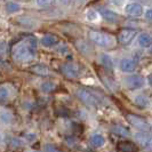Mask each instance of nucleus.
I'll list each match as a JSON object with an SVG mask.
<instances>
[{
	"label": "nucleus",
	"mask_w": 152,
	"mask_h": 152,
	"mask_svg": "<svg viewBox=\"0 0 152 152\" xmlns=\"http://www.w3.org/2000/svg\"><path fill=\"white\" fill-rule=\"evenodd\" d=\"M134 140L141 146L152 150V134H149L146 132H137L134 134Z\"/></svg>",
	"instance_id": "0eeeda50"
},
{
	"label": "nucleus",
	"mask_w": 152,
	"mask_h": 152,
	"mask_svg": "<svg viewBox=\"0 0 152 152\" xmlns=\"http://www.w3.org/2000/svg\"><path fill=\"white\" fill-rule=\"evenodd\" d=\"M101 62L103 64V66L107 69V70H112L113 69V62H112V58L107 55V54H103L101 56Z\"/></svg>",
	"instance_id": "aec40b11"
},
{
	"label": "nucleus",
	"mask_w": 152,
	"mask_h": 152,
	"mask_svg": "<svg viewBox=\"0 0 152 152\" xmlns=\"http://www.w3.org/2000/svg\"><path fill=\"white\" fill-rule=\"evenodd\" d=\"M20 5L18 4H16V2H13V1H9L6 4V10H7L8 13H16V12H18L20 10Z\"/></svg>",
	"instance_id": "412c9836"
},
{
	"label": "nucleus",
	"mask_w": 152,
	"mask_h": 152,
	"mask_svg": "<svg viewBox=\"0 0 152 152\" xmlns=\"http://www.w3.org/2000/svg\"><path fill=\"white\" fill-rule=\"evenodd\" d=\"M137 44L141 48H149L152 46V36L149 33H140L137 37Z\"/></svg>",
	"instance_id": "4468645a"
},
{
	"label": "nucleus",
	"mask_w": 152,
	"mask_h": 152,
	"mask_svg": "<svg viewBox=\"0 0 152 152\" xmlns=\"http://www.w3.org/2000/svg\"><path fill=\"white\" fill-rule=\"evenodd\" d=\"M99 13L97 12H95L94 9H89V10H87V20L88 21H97V18H99Z\"/></svg>",
	"instance_id": "5701e85b"
},
{
	"label": "nucleus",
	"mask_w": 152,
	"mask_h": 152,
	"mask_svg": "<svg viewBox=\"0 0 152 152\" xmlns=\"http://www.w3.org/2000/svg\"><path fill=\"white\" fill-rule=\"evenodd\" d=\"M137 31L134 29H124L120 31L119 36H118V41L121 45H129L133 42V40L136 38Z\"/></svg>",
	"instance_id": "6e6552de"
},
{
	"label": "nucleus",
	"mask_w": 152,
	"mask_h": 152,
	"mask_svg": "<svg viewBox=\"0 0 152 152\" xmlns=\"http://www.w3.org/2000/svg\"><path fill=\"white\" fill-rule=\"evenodd\" d=\"M62 2H63V4H68V1L69 0H61Z\"/></svg>",
	"instance_id": "c85d7f7f"
},
{
	"label": "nucleus",
	"mask_w": 152,
	"mask_h": 152,
	"mask_svg": "<svg viewBox=\"0 0 152 152\" xmlns=\"http://www.w3.org/2000/svg\"><path fill=\"white\" fill-rule=\"evenodd\" d=\"M127 120L134 128L141 130V132H149L151 129L150 124L146 121L144 118H142V117H140L137 114H128L127 115Z\"/></svg>",
	"instance_id": "423d86ee"
},
{
	"label": "nucleus",
	"mask_w": 152,
	"mask_h": 152,
	"mask_svg": "<svg viewBox=\"0 0 152 152\" xmlns=\"http://www.w3.org/2000/svg\"><path fill=\"white\" fill-rule=\"evenodd\" d=\"M99 15L102 16L105 21L111 23L117 22L118 18H119V16H118L117 13H114L111 9H107V8H99Z\"/></svg>",
	"instance_id": "ddd939ff"
},
{
	"label": "nucleus",
	"mask_w": 152,
	"mask_h": 152,
	"mask_svg": "<svg viewBox=\"0 0 152 152\" xmlns=\"http://www.w3.org/2000/svg\"><path fill=\"white\" fill-rule=\"evenodd\" d=\"M150 54L152 55V46H151V48H150Z\"/></svg>",
	"instance_id": "c756f323"
},
{
	"label": "nucleus",
	"mask_w": 152,
	"mask_h": 152,
	"mask_svg": "<svg viewBox=\"0 0 152 152\" xmlns=\"http://www.w3.org/2000/svg\"><path fill=\"white\" fill-rule=\"evenodd\" d=\"M33 152H37V151H33Z\"/></svg>",
	"instance_id": "2f4dec72"
},
{
	"label": "nucleus",
	"mask_w": 152,
	"mask_h": 152,
	"mask_svg": "<svg viewBox=\"0 0 152 152\" xmlns=\"http://www.w3.org/2000/svg\"><path fill=\"white\" fill-rule=\"evenodd\" d=\"M145 18L148 20V21H150V22H152V8H149L146 12H145Z\"/></svg>",
	"instance_id": "bb28decb"
},
{
	"label": "nucleus",
	"mask_w": 152,
	"mask_h": 152,
	"mask_svg": "<svg viewBox=\"0 0 152 152\" xmlns=\"http://www.w3.org/2000/svg\"><path fill=\"white\" fill-rule=\"evenodd\" d=\"M9 96V91L6 87H0V99H6Z\"/></svg>",
	"instance_id": "393cba45"
},
{
	"label": "nucleus",
	"mask_w": 152,
	"mask_h": 152,
	"mask_svg": "<svg viewBox=\"0 0 152 152\" xmlns=\"http://www.w3.org/2000/svg\"><path fill=\"white\" fill-rule=\"evenodd\" d=\"M148 81H149V85L152 87V75H150V76H149V78H148Z\"/></svg>",
	"instance_id": "cd10ccee"
},
{
	"label": "nucleus",
	"mask_w": 152,
	"mask_h": 152,
	"mask_svg": "<svg viewBox=\"0 0 152 152\" xmlns=\"http://www.w3.org/2000/svg\"><path fill=\"white\" fill-rule=\"evenodd\" d=\"M125 12L129 16L133 17H138L143 14V7L138 2H130L125 7Z\"/></svg>",
	"instance_id": "9d476101"
},
{
	"label": "nucleus",
	"mask_w": 152,
	"mask_h": 152,
	"mask_svg": "<svg viewBox=\"0 0 152 152\" xmlns=\"http://www.w3.org/2000/svg\"><path fill=\"white\" fill-rule=\"evenodd\" d=\"M134 104L136 107H141V109H146V107L150 105V99H149L148 96L140 94V95H136L134 97Z\"/></svg>",
	"instance_id": "2eb2a0df"
},
{
	"label": "nucleus",
	"mask_w": 152,
	"mask_h": 152,
	"mask_svg": "<svg viewBox=\"0 0 152 152\" xmlns=\"http://www.w3.org/2000/svg\"><path fill=\"white\" fill-rule=\"evenodd\" d=\"M41 44L47 48H53L60 44V38L55 34H46L41 38Z\"/></svg>",
	"instance_id": "f8f14e48"
},
{
	"label": "nucleus",
	"mask_w": 152,
	"mask_h": 152,
	"mask_svg": "<svg viewBox=\"0 0 152 152\" xmlns=\"http://www.w3.org/2000/svg\"><path fill=\"white\" fill-rule=\"evenodd\" d=\"M89 142H91V146H94V148H97V149H99V148L104 146V144H105V138L102 136L101 134H94V135L91 137Z\"/></svg>",
	"instance_id": "f3484780"
},
{
	"label": "nucleus",
	"mask_w": 152,
	"mask_h": 152,
	"mask_svg": "<svg viewBox=\"0 0 152 152\" xmlns=\"http://www.w3.org/2000/svg\"><path fill=\"white\" fill-rule=\"evenodd\" d=\"M0 141H1V134H0Z\"/></svg>",
	"instance_id": "7c9ffc66"
},
{
	"label": "nucleus",
	"mask_w": 152,
	"mask_h": 152,
	"mask_svg": "<svg viewBox=\"0 0 152 152\" xmlns=\"http://www.w3.org/2000/svg\"><path fill=\"white\" fill-rule=\"evenodd\" d=\"M89 40L94 42L95 45L103 47V48H111L115 44V40L111 34H107L104 32H99V31H89L88 33Z\"/></svg>",
	"instance_id": "f03ea898"
},
{
	"label": "nucleus",
	"mask_w": 152,
	"mask_h": 152,
	"mask_svg": "<svg viewBox=\"0 0 152 152\" xmlns=\"http://www.w3.org/2000/svg\"><path fill=\"white\" fill-rule=\"evenodd\" d=\"M32 72H34V73H37V75H40V76H46V75H48V68L44 65V64H37V65H33L32 68Z\"/></svg>",
	"instance_id": "6ab92c4d"
},
{
	"label": "nucleus",
	"mask_w": 152,
	"mask_h": 152,
	"mask_svg": "<svg viewBox=\"0 0 152 152\" xmlns=\"http://www.w3.org/2000/svg\"><path fill=\"white\" fill-rule=\"evenodd\" d=\"M76 96L80 99L84 104L88 105L91 107H96L99 105L101 101L93 93V91H88V89H85V88H79L76 91Z\"/></svg>",
	"instance_id": "7ed1b4c3"
},
{
	"label": "nucleus",
	"mask_w": 152,
	"mask_h": 152,
	"mask_svg": "<svg viewBox=\"0 0 152 152\" xmlns=\"http://www.w3.org/2000/svg\"><path fill=\"white\" fill-rule=\"evenodd\" d=\"M112 132H113L114 134H117V135H119V136H125V137H128L130 136V132L126 127H124V126H120V125H118V126H114L113 128H112Z\"/></svg>",
	"instance_id": "a211bd4d"
},
{
	"label": "nucleus",
	"mask_w": 152,
	"mask_h": 152,
	"mask_svg": "<svg viewBox=\"0 0 152 152\" xmlns=\"http://www.w3.org/2000/svg\"><path fill=\"white\" fill-rule=\"evenodd\" d=\"M56 0H37V4L41 7H45V6H50L53 5Z\"/></svg>",
	"instance_id": "b1692460"
},
{
	"label": "nucleus",
	"mask_w": 152,
	"mask_h": 152,
	"mask_svg": "<svg viewBox=\"0 0 152 152\" xmlns=\"http://www.w3.org/2000/svg\"><path fill=\"white\" fill-rule=\"evenodd\" d=\"M136 65L137 64L135 60L126 57V58H122L121 61H120V63H119V69L121 70L122 72H125V73H132V72L135 71Z\"/></svg>",
	"instance_id": "1a4fd4ad"
},
{
	"label": "nucleus",
	"mask_w": 152,
	"mask_h": 152,
	"mask_svg": "<svg viewBox=\"0 0 152 152\" xmlns=\"http://www.w3.org/2000/svg\"><path fill=\"white\" fill-rule=\"evenodd\" d=\"M117 149L119 152H138V148L135 143L129 141H122L117 145Z\"/></svg>",
	"instance_id": "9b49d317"
},
{
	"label": "nucleus",
	"mask_w": 152,
	"mask_h": 152,
	"mask_svg": "<svg viewBox=\"0 0 152 152\" xmlns=\"http://www.w3.org/2000/svg\"><path fill=\"white\" fill-rule=\"evenodd\" d=\"M61 71L64 76L66 77V78H70V79L78 78L81 75V72H83L81 66L78 63H75V62H66V63H64L61 66Z\"/></svg>",
	"instance_id": "39448f33"
},
{
	"label": "nucleus",
	"mask_w": 152,
	"mask_h": 152,
	"mask_svg": "<svg viewBox=\"0 0 152 152\" xmlns=\"http://www.w3.org/2000/svg\"><path fill=\"white\" fill-rule=\"evenodd\" d=\"M54 88H55V84L52 81H45L41 84V91L45 93H50L52 91H54Z\"/></svg>",
	"instance_id": "4be33fe9"
},
{
	"label": "nucleus",
	"mask_w": 152,
	"mask_h": 152,
	"mask_svg": "<svg viewBox=\"0 0 152 152\" xmlns=\"http://www.w3.org/2000/svg\"><path fill=\"white\" fill-rule=\"evenodd\" d=\"M109 2L110 4H112L114 6H118V7H121L125 5V2H126V0H109Z\"/></svg>",
	"instance_id": "a878e982"
},
{
	"label": "nucleus",
	"mask_w": 152,
	"mask_h": 152,
	"mask_svg": "<svg viewBox=\"0 0 152 152\" xmlns=\"http://www.w3.org/2000/svg\"><path fill=\"white\" fill-rule=\"evenodd\" d=\"M76 46L77 48L79 49V52H81L85 55H91V52H93L91 45L87 41H85V40H78L76 42Z\"/></svg>",
	"instance_id": "dca6fc26"
},
{
	"label": "nucleus",
	"mask_w": 152,
	"mask_h": 152,
	"mask_svg": "<svg viewBox=\"0 0 152 152\" xmlns=\"http://www.w3.org/2000/svg\"><path fill=\"white\" fill-rule=\"evenodd\" d=\"M122 84L129 91H137L144 87L145 79L140 75H129L122 79Z\"/></svg>",
	"instance_id": "20e7f679"
},
{
	"label": "nucleus",
	"mask_w": 152,
	"mask_h": 152,
	"mask_svg": "<svg viewBox=\"0 0 152 152\" xmlns=\"http://www.w3.org/2000/svg\"><path fill=\"white\" fill-rule=\"evenodd\" d=\"M37 40L33 37H28L16 44L13 48V57L18 62H29L36 56Z\"/></svg>",
	"instance_id": "f257e3e1"
}]
</instances>
